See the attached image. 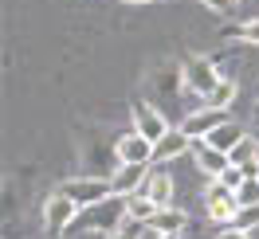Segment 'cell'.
Segmentation results:
<instances>
[{
    "mask_svg": "<svg viewBox=\"0 0 259 239\" xmlns=\"http://www.w3.org/2000/svg\"><path fill=\"white\" fill-rule=\"evenodd\" d=\"M126 196H106V200H98V204L82 208L79 220H75V227H95V231H106V235H114L122 223H126Z\"/></svg>",
    "mask_w": 259,
    "mask_h": 239,
    "instance_id": "1",
    "label": "cell"
},
{
    "mask_svg": "<svg viewBox=\"0 0 259 239\" xmlns=\"http://www.w3.org/2000/svg\"><path fill=\"white\" fill-rule=\"evenodd\" d=\"M79 212H82V208L75 204V196H67L63 188L51 192L48 204H44V227H48L51 235H59V231H67V227H75Z\"/></svg>",
    "mask_w": 259,
    "mask_h": 239,
    "instance_id": "2",
    "label": "cell"
},
{
    "mask_svg": "<svg viewBox=\"0 0 259 239\" xmlns=\"http://www.w3.org/2000/svg\"><path fill=\"white\" fill-rule=\"evenodd\" d=\"M181 79H185V86H189L193 94L208 98L212 90L220 86V79H224V75H220V67L212 63V59H204V55H200V59H189V63H185Z\"/></svg>",
    "mask_w": 259,
    "mask_h": 239,
    "instance_id": "3",
    "label": "cell"
},
{
    "mask_svg": "<svg viewBox=\"0 0 259 239\" xmlns=\"http://www.w3.org/2000/svg\"><path fill=\"white\" fill-rule=\"evenodd\" d=\"M63 192L75 196L79 208H91L98 200L114 196V184H110V176H79V180H63Z\"/></svg>",
    "mask_w": 259,
    "mask_h": 239,
    "instance_id": "4",
    "label": "cell"
},
{
    "mask_svg": "<svg viewBox=\"0 0 259 239\" xmlns=\"http://www.w3.org/2000/svg\"><path fill=\"white\" fill-rule=\"evenodd\" d=\"M204 204H208V216L216 223H232L236 212H240V200H236V188H228L224 180H212V188L204 192Z\"/></svg>",
    "mask_w": 259,
    "mask_h": 239,
    "instance_id": "5",
    "label": "cell"
},
{
    "mask_svg": "<svg viewBox=\"0 0 259 239\" xmlns=\"http://www.w3.org/2000/svg\"><path fill=\"white\" fill-rule=\"evenodd\" d=\"M224 122H232V118H228V106H212V102H208V106H200V110L189 114V118L181 122V129H185L193 141H200V137H208L212 129L224 126Z\"/></svg>",
    "mask_w": 259,
    "mask_h": 239,
    "instance_id": "6",
    "label": "cell"
},
{
    "mask_svg": "<svg viewBox=\"0 0 259 239\" xmlns=\"http://www.w3.org/2000/svg\"><path fill=\"white\" fill-rule=\"evenodd\" d=\"M146 176H149V165L122 161V165L110 173V184H114V192H118V196H130V192H142V188H146Z\"/></svg>",
    "mask_w": 259,
    "mask_h": 239,
    "instance_id": "7",
    "label": "cell"
},
{
    "mask_svg": "<svg viewBox=\"0 0 259 239\" xmlns=\"http://www.w3.org/2000/svg\"><path fill=\"white\" fill-rule=\"evenodd\" d=\"M134 129H138V133H146L149 141H161L165 133H169V122L157 114V106L138 102V106H134Z\"/></svg>",
    "mask_w": 259,
    "mask_h": 239,
    "instance_id": "8",
    "label": "cell"
},
{
    "mask_svg": "<svg viewBox=\"0 0 259 239\" xmlns=\"http://www.w3.org/2000/svg\"><path fill=\"white\" fill-rule=\"evenodd\" d=\"M118 161H134V165H153V141L146 133L130 129L126 137L118 141Z\"/></svg>",
    "mask_w": 259,
    "mask_h": 239,
    "instance_id": "9",
    "label": "cell"
},
{
    "mask_svg": "<svg viewBox=\"0 0 259 239\" xmlns=\"http://www.w3.org/2000/svg\"><path fill=\"white\" fill-rule=\"evenodd\" d=\"M142 192H146L157 208H169V204H173V176H169V169H165L161 161H157V169H149L146 188H142Z\"/></svg>",
    "mask_w": 259,
    "mask_h": 239,
    "instance_id": "10",
    "label": "cell"
},
{
    "mask_svg": "<svg viewBox=\"0 0 259 239\" xmlns=\"http://www.w3.org/2000/svg\"><path fill=\"white\" fill-rule=\"evenodd\" d=\"M189 145H193V137L185 133V129H169L161 141H153V161H161V165H169V161H177L189 153Z\"/></svg>",
    "mask_w": 259,
    "mask_h": 239,
    "instance_id": "11",
    "label": "cell"
},
{
    "mask_svg": "<svg viewBox=\"0 0 259 239\" xmlns=\"http://www.w3.org/2000/svg\"><path fill=\"white\" fill-rule=\"evenodd\" d=\"M193 153H196V165H200V169H204L212 180H216V176H220L228 165H232V153H224V149H216V145H208V141H196Z\"/></svg>",
    "mask_w": 259,
    "mask_h": 239,
    "instance_id": "12",
    "label": "cell"
},
{
    "mask_svg": "<svg viewBox=\"0 0 259 239\" xmlns=\"http://www.w3.org/2000/svg\"><path fill=\"white\" fill-rule=\"evenodd\" d=\"M243 137H247V133H243V126H240V122H224V126H216V129H212L208 137H200V141H208V145H216V149L232 153V149H236V145H240Z\"/></svg>",
    "mask_w": 259,
    "mask_h": 239,
    "instance_id": "13",
    "label": "cell"
},
{
    "mask_svg": "<svg viewBox=\"0 0 259 239\" xmlns=\"http://www.w3.org/2000/svg\"><path fill=\"white\" fill-rule=\"evenodd\" d=\"M149 227H157L161 235H181V231L189 227V216H185V212H177V208H161V212L149 220Z\"/></svg>",
    "mask_w": 259,
    "mask_h": 239,
    "instance_id": "14",
    "label": "cell"
},
{
    "mask_svg": "<svg viewBox=\"0 0 259 239\" xmlns=\"http://www.w3.org/2000/svg\"><path fill=\"white\" fill-rule=\"evenodd\" d=\"M157 212H161V208L153 204V200H149L146 192H130V196H126V216H130V220L149 223L153 216H157Z\"/></svg>",
    "mask_w": 259,
    "mask_h": 239,
    "instance_id": "15",
    "label": "cell"
},
{
    "mask_svg": "<svg viewBox=\"0 0 259 239\" xmlns=\"http://www.w3.org/2000/svg\"><path fill=\"white\" fill-rule=\"evenodd\" d=\"M204 102H212V106H232V102H236V79H228V75H224V79H220V86H216Z\"/></svg>",
    "mask_w": 259,
    "mask_h": 239,
    "instance_id": "16",
    "label": "cell"
},
{
    "mask_svg": "<svg viewBox=\"0 0 259 239\" xmlns=\"http://www.w3.org/2000/svg\"><path fill=\"white\" fill-rule=\"evenodd\" d=\"M228 35H232V39H247V43H259V16L240 20L236 28H228Z\"/></svg>",
    "mask_w": 259,
    "mask_h": 239,
    "instance_id": "17",
    "label": "cell"
},
{
    "mask_svg": "<svg viewBox=\"0 0 259 239\" xmlns=\"http://www.w3.org/2000/svg\"><path fill=\"white\" fill-rule=\"evenodd\" d=\"M228 227H240V231H255V227H259V204L240 208V212H236V220L228 223Z\"/></svg>",
    "mask_w": 259,
    "mask_h": 239,
    "instance_id": "18",
    "label": "cell"
},
{
    "mask_svg": "<svg viewBox=\"0 0 259 239\" xmlns=\"http://www.w3.org/2000/svg\"><path fill=\"white\" fill-rule=\"evenodd\" d=\"M232 161H236V165H247V161H259V137H251V141L243 137V141L236 145V149H232Z\"/></svg>",
    "mask_w": 259,
    "mask_h": 239,
    "instance_id": "19",
    "label": "cell"
},
{
    "mask_svg": "<svg viewBox=\"0 0 259 239\" xmlns=\"http://www.w3.org/2000/svg\"><path fill=\"white\" fill-rule=\"evenodd\" d=\"M142 231H146V223H138V220H126L118 231H114L110 239H142Z\"/></svg>",
    "mask_w": 259,
    "mask_h": 239,
    "instance_id": "20",
    "label": "cell"
},
{
    "mask_svg": "<svg viewBox=\"0 0 259 239\" xmlns=\"http://www.w3.org/2000/svg\"><path fill=\"white\" fill-rule=\"evenodd\" d=\"M200 4H204L208 12H220V16H228V12L236 8V0H200Z\"/></svg>",
    "mask_w": 259,
    "mask_h": 239,
    "instance_id": "21",
    "label": "cell"
},
{
    "mask_svg": "<svg viewBox=\"0 0 259 239\" xmlns=\"http://www.w3.org/2000/svg\"><path fill=\"white\" fill-rule=\"evenodd\" d=\"M220 239H251V231H240V227H224Z\"/></svg>",
    "mask_w": 259,
    "mask_h": 239,
    "instance_id": "22",
    "label": "cell"
},
{
    "mask_svg": "<svg viewBox=\"0 0 259 239\" xmlns=\"http://www.w3.org/2000/svg\"><path fill=\"white\" fill-rule=\"evenodd\" d=\"M251 118H255V133H259V102H255V114H251Z\"/></svg>",
    "mask_w": 259,
    "mask_h": 239,
    "instance_id": "23",
    "label": "cell"
},
{
    "mask_svg": "<svg viewBox=\"0 0 259 239\" xmlns=\"http://www.w3.org/2000/svg\"><path fill=\"white\" fill-rule=\"evenodd\" d=\"M161 239H181V235H161Z\"/></svg>",
    "mask_w": 259,
    "mask_h": 239,
    "instance_id": "24",
    "label": "cell"
},
{
    "mask_svg": "<svg viewBox=\"0 0 259 239\" xmlns=\"http://www.w3.org/2000/svg\"><path fill=\"white\" fill-rule=\"evenodd\" d=\"M236 4H240V0H236Z\"/></svg>",
    "mask_w": 259,
    "mask_h": 239,
    "instance_id": "25",
    "label": "cell"
}]
</instances>
